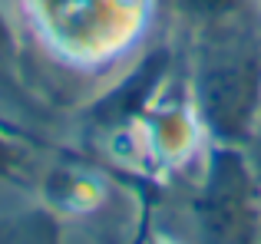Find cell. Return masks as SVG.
<instances>
[{"mask_svg":"<svg viewBox=\"0 0 261 244\" xmlns=\"http://www.w3.org/2000/svg\"><path fill=\"white\" fill-rule=\"evenodd\" d=\"M189 99L198 126L225 145H248L261 119V37L258 20L192 33Z\"/></svg>","mask_w":261,"mask_h":244,"instance_id":"cell-1","label":"cell"},{"mask_svg":"<svg viewBox=\"0 0 261 244\" xmlns=\"http://www.w3.org/2000/svg\"><path fill=\"white\" fill-rule=\"evenodd\" d=\"M258 168L245 145L215 142L208 175L192 198V215L205 241H255L261 231Z\"/></svg>","mask_w":261,"mask_h":244,"instance_id":"cell-2","label":"cell"},{"mask_svg":"<svg viewBox=\"0 0 261 244\" xmlns=\"http://www.w3.org/2000/svg\"><path fill=\"white\" fill-rule=\"evenodd\" d=\"M169 10L175 13L178 23H185V30L202 33L222 23H238V20H255V0H166Z\"/></svg>","mask_w":261,"mask_h":244,"instance_id":"cell-3","label":"cell"},{"mask_svg":"<svg viewBox=\"0 0 261 244\" xmlns=\"http://www.w3.org/2000/svg\"><path fill=\"white\" fill-rule=\"evenodd\" d=\"M17 66H20V40H17V33H13L10 20L0 10V79L17 76Z\"/></svg>","mask_w":261,"mask_h":244,"instance_id":"cell-4","label":"cell"},{"mask_svg":"<svg viewBox=\"0 0 261 244\" xmlns=\"http://www.w3.org/2000/svg\"><path fill=\"white\" fill-rule=\"evenodd\" d=\"M20 162H23L20 145H13V142L7 139V132L0 129V181H13V178H17Z\"/></svg>","mask_w":261,"mask_h":244,"instance_id":"cell-5","label":"cell"},{"mask_svg":"<svg viewBox=\"0 0 261 244\" xmlns=\"http://www.w3.org/2000/svg\"><path fill=\"white\" fill-rule=\"evenodd\" d=\"M248 155H251V162H255V168L261 172V119H258V129H255V135H251V142L248 145Z\"/></svg>","mask_w":261,"mask_h":244,"instance_id":"cell-6","label":"cell"},{"mask_svg":"<svg viewBox=\"0 0 261 244\" xmlns=\"http://www.w3.org/2000/svg\"><path fill=\"white\" fill-rule=\"evenodd\" d=\"M258 4H261V0H258Z\"/></svg>","mask_w":261,"mask_h":244,"instance_id":"cell-7","label":"cell"}]
</instances>
